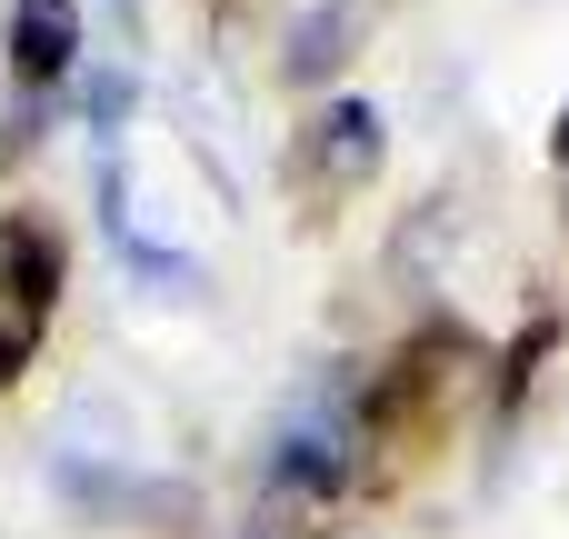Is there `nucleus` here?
<instances>
[{
  "instance_id": "1",
  "label": "nucleus",
  "mask_w": 569,
  "mask_h": 539,
  "mask_svg": "<svg viewBox=\"0 0 569 539\" xmlns=\"http://www.w3.org/2000/svg\"><path fill=\"white\" fill-rule=\"evenodd\" d=\"M50 300H60V240L40 220H10L0 230V380L30 370V350L50 330Z\"/></svg>"
},
{
  "instance_id": "2",
  "label": "nucleus",
  "mask_w": 569,
  "mask_h": 539,
  "mask_svg": "<svg viewBox=\"0 0 569 539\" xmlns=\"http://www.w3.org/2000/svg\"><path fill=\"white\" fill-rule=\"evenodd\" d=\"M70 60H80V10L70 0H20L10 10V80L30 90V110H40V90L70 80Z\"/></svg>"
},
{
  "instance_id": "3",
  "label": "nucleus",
  "mask_w": 569,
  "mask_h": 539,
  "mask_svg": "<svg viewBox=\"0 0 569 539\" xmlns=\"http://www.w3.org/2000/svg\"><path fill=\"white\" fill-rule=\"evenodd\" d=\"M270 480H280V490H310V500H330V490L350 480V420H330V410H300V420L270 440Z\"/></svg>"
},
{
  "instance_id": "4",
  "label": "nucleus",
  "mask_w": 569,
  "mask_h": 539,
  "mask_svg": "<svg viewBox=\"0 0 569 539\" xmlns=\"http://www.w3.org/2000/svg\"><path fill=\"white\" fill-rule=\"evenodd\" d=\"M310 170H320L330 190L370 180V170H380V110H370V100H330V110L310 120Z\"/></svg>"
},
{
  "instance_id": "5",
  "label": "nucleus",
  "mask_w": 569,
  "mask_h": 539,
  "mask_svg": "<svg viewBox=\"0 0 569 539\" xmlns=\"http://www.w3.org/2000/svg\"><path fill=\"white\" fill-rule=\"evenodd\" d=\"M550 150H560V160H569V110H560V130H550Z\"/></svg>"
}]
</instances>
